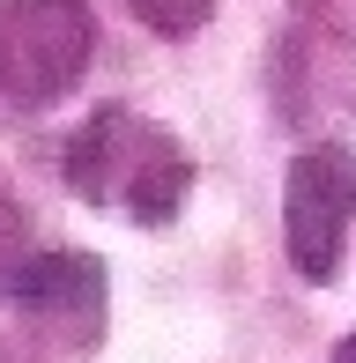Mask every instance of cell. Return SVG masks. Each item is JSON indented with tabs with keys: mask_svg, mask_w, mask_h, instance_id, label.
Returning <instances> with one entry per match:
<instances>
[{
	"mask_svg": "<svg viewBox=\"0 0 356 363\" xmlns=\"http://www.w3.org/2000/svg\"><path fill=\"white\" fill-rule=\"evenodd\" d=\"M8 304L38 326L52 349H96L104 341V267L89 252H30L0 274Z\"/></svg>",
	"mask_w": 356,
	"mask_h": 363,
	"instance_id": "cell-4",
	"label": "cell"
},
{
	"mask_svg": "<svg viewBox=\"0 0 356 363\" xmlns=\"http://www.w3.org/2000/svg\"><path fill=\"white\" fill-rule=\"evenodd\" d=\"M67 186L89 208H119L134 223H171L193 193V156L156 119L104 104L67 134Z\"/></svg>",
	"mask_w": 356,
	"mask_h": 363,
	"instance_id": "cell-1",
	"label": "cell"
},
{
	"mask_svg": "<svg viewBox=\"0 0 356 363\" xmlns=\"http://www.w3.org/2000/svg\"><path fill=\"white\" fill-rule=\"evenodd\" d=\"M274 89L289 111L356 104V23L342 0H289V45H282V67H274Z\"/></svg>",
	"mask_w": 356,
	"mask_h": 363,
	"instance_id": "cell-5",
	"label": "cell"
},
{
	"mask_svg": "<svg viewBox=\"0 0 356 363\" xmlns=\"http://www.w3.org/2000/svg\"><path fill=\"white\" fill-rule=\"evenodd\" d=\"M134 8L141 30H156V38H193V30L216 15V0H126Z\"/></svg>",
	"mask_w": 356,
	"mask_h": 363,
	"instance_id": "cell-6",
	"label": "cell"
},
{
	"mask_svg": "<svg viewBox=\"0 0 356 363\" xmlns=\"http://www.w3.org/2000/svg\"><path fill=\"white\" fill-rule=\"evenodd\" d=\"M334 363H356V334H349V341H342V349H334Z\"/></svg>",
	"mask_w": 356,
	"mask_h": 363,
	"instance_id": "cell-8",
	"label": "cell"
},
{
	"mask_svg": "<svg viewBox=\"0 0 356 363\" xmlns=\"http://www.w3.org/2000/svg\"><path fill=\"white\" fill-rule=\"evenodd\" d=\"M356 223V148L342 141H312L282 178V238H289V267L304 282H334L342 267V238Z\"/></svg>",
	"mask_w": 356,
	"mask_h": 363,
	"instance_id": "cell-3",
	"label": "cell"
},
{
	"mask_svg": "<svg viewBox=\"0 0 356 363\" xmlns=\"http://www.w3.org/2000/svg\"><path fill=\"white\" fill-rule=\"evenodd\" d=\"M15 238H23V208H15V193L0 186V259L15 252Z\"/></svg>",
	"mask_w": 356,
	"mask_h": 363,
	"instance_id": "cell-7",
	"label": "cell"
},
{
	"mask_svg": "<svg viewBox=\"0 0 356 363\" xmlns=\"http://www.w3.org/2000/svg\"><path fill=\"white\" fill-rule=\"evenodd\" d=\"M89 0H8L0 8V96L15 111H45L89 67Z\"/></svg>",
	"mask_w": 356,
	"mask_h": 363,
	"instance_id": "cell-2",
	"label": "cell"
}]
</instances>
